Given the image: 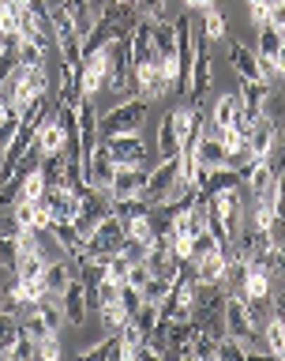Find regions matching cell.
Here are the masks:
<instances>
[{
	"instance_id": "cell-2",
	"label": "cell",
	"mask_w": 285,
	"mask_h": 361,
	"mask_svg": "<svg viewBox=\"0 0 285 361\" xmlns=\"http://www.w3.org/2000/svg\"><path fill=\"white\" fill-rule=\"evenodd\" d=\"M124 241H128V230H124V222L117 219V214H109V219H101L94 226V233L87 237V248H83V256H75V259H109V256H117Z\"/></svg>"
},
{
	"instance_id": "cell-9",
	"label": "cell",
	"mask_w": 285,
	"mask_h": 361,
	"mask_svg": "<svg viewBox=\"0 0 285 361\" xmlns=\"http://www.w3.org/2000/svg\"><path fill=\"white\" fill-rule=\"evenodd\" d=\"M42 203L49 207L53 219H61V222H75V219H79V192H75V188H68V185L45 188Z\"/></svg>"
},
{
	"instance_id": "cell-55",
	"label": "cell",
	"mask_w": 285,
	"mask_h": 361,
	"mask_svg": "<svg viewBox=\"0 0 285 361\" xmlns=\"http://www.w3.org/2000/svg\"><path fill=\"white\" fill-rule=\"evenodd\" d=\"M135 8H139V16L151 19V23L165 19V0H135Z\"/></svg>"
},
{
	"instance_id": "cell-48",
	"label": "cell",
	"mask_w": 285,
	"mask_h": 361,
	"mask_svg": "<svg viewBox=\"0 0 285 361\" xmlns=\"http://www.w3.org/2000/svg\"><path fill=\"white\" fill-rule=\"evenodd\" d=\"M45 53L38 42H30V38H19V64H45Z\"/></svg>"
},
{
	"instance_id": "cell-54",
	"label": "cell",
	"mask_w": 285,
	"mask_h": 361,
	"mask_svg": "<svg viewBox=\"0 0 285 361\" xmlns=\"http://www.w3.org/2000/svg\"><path fill=\"white\" fill-rule=\"evenodd\" d=\"M252 162H255V151L248 147V140L236 147V151H229V158H225V166H229V169H248Z\"/></svg>"
},
{
	"instance_id": "cell-33",
	"label": "cell",
	"mask_w": 285,
	"mask_h": 361,
	"mask_svg": "<svg viewBox=\"0 0 285 361\" xmlns=\"http://www.w3.org/2000/svg\"><path fill=\"white\" fill-rule=\"evenodd\" d=\"M98 320H101V331H120L124 327V320H128V312H124V305H120V298L117 301H106L98 309Z\"/></svg>"
},
{
	"instance_id": "cell-36",
	"label": "cell",
	"mask_w": 285,
	"mask_h": 361,
	"mask_svg": "<svg viewBox=\"0 0 285 361\" xmlns=\"http://www.w3.org/2000/svg\"><path fill=\"white\" fill-rule=\"evenodd\" d=\"M248 357V343L236 335H222L218 338V361H244Z\"/></svg>"
},
{
	"instance_id": "cell-27",
	"label": "cell",
	"mask_w": 285,
	"mask_h": 361,
	"mask_svg": "<svg viewBox=\"0 0 285 361\" xmlns=\"http://www.w3.org/2000/svg\"><path fill=\"white\" fill-rule=\"evenodd\" d=\"M154 53H158V61L177 56V30H173V23H169V19L154 23Z\"/></svg>"
},
{
	"instance_id": "cell-7",
	"label": "cell",
	"mask_w": 285,
	"mask_h": 361,
	"mask_svg": "<svg viewBox=\"0 0 285 361\" xmlns=\"http://www.w3.org/2000/svg\"><path fill=\"white\" fill-rule=\"evenodd\" d=\"M101 143L109 147L113 166H146V147H143V135L139 132L113 135V140H101Z\"/></svg>"
},
{
	"instance_id": "cell-5",
	"label": "cell",
	"mask_w": 285,
	"mask_h": 361,
	"mask_svg": "<svg viewBox=\"0 0 285 361\" xmlns=\"http://www.w3.org/2000/svg\"><path fill=\"white\" fill-rule=\"evenodd\" d=\"M180 185H184V180H180V154H177V158H162V162L151 169V177H146L143 200L154 207V203H162L165 196H173Z\"/></svg>"
},
{
	"instance_id": "cell-14",
	"label": "cell",
	"mask_w": 285,
	"mask_h": 361,
	"mask_svg": "<svg viewBox=\"0 0 285 361\" xmlns=\"http://www.w3.org/2000/svg\"><path fill=\"white\" fill-rule=\"evenodd\" d=\"M135 75H139V94L146 98V102H158L165 94V90H173L169 87V79H165V72H162V64H143V68H135Z\"/></svg>"
},
{
	"instance_id": "cell-6",
	"label": "cell",
	"mask_w": 285,
	"mask_h": 361,
	"mask_svg": "<svg viewBox=\"0 0 285 361\" xmlns=\"http://www.w3.org/2000/svg\"><path fill=\"white\" fill-rule=\"evenodd\" d=\"M225 331L236 335V338H244V343H252L255 335H263V331L252 324V312H248L244 293H236V290L225 293Z\"/></svg>"
},
{
	"instance_id": "cell-15",
	"label": "cell",
	"mask_w": 285,
	"mask_h": 361,
	"mask_svg": "<svg viewBox=\"0 0 285 361\" xmlns=\"http://www.w3.org/2000/svg\"><path fill=\"white\" fill-rule=\"evenodd\" d=\"M49 233H53V241L64 248L68 256H83V248H87V237L75 230V222H61V219H53V226H49Z\"/></svg>"
},
{
	"instance_id": "cell-51",
	"label": "cell",
	"mask_w": 285,
	"mask_h": 361,
	"mask_svg": "<svg viewBox=\"0 0 285 361\" xmlns=\"http://www.w3.org/2000/svg\"><path fill=\"white\" fill-rule=\"evenodd\" d=\"M19 68V45H4V53H0V87L8 83V75Z\"/></svg>"
},
{
	"instance_id": "cell-58",
	"label": "cell",
	"mask_w": 285,
	"mask_h": 361,
	"mask_svg": "<svg viewBox=\"0 0 285 361\" xmlns=\"http://www.w3.org/2000/svg\"><path fill=\"white\" fill-rule=\"evenodd\" d=\"M19 230L23 226H19L15 214H0V237H19Z\"/></svg>"
},
{
	"instance_id": "cell-43",
	"label": "cell",
	"mask_w": 285,
	"mask_h": 361,
	"mask_svg": "<svg viewBox=\"0 0 285 361\" xmlns=\"http://www.w3.org/2000/svg\"><path fill=\"white\" fill-rule=\"evenodd\" d=\"M169 290H173V279H162V275H151L143 286V301H158L162 305L169 298Z\"/></svg>"
},
{
	"instance_id": "cell-1",
	"label": "cell",
	"mask_w": 285,
	"mask_h": 361,
	"mask_svg": "<svg viewBox=\"0 0 285 361\" xmlns=\"http://www.w3.org/2000/svg\"><path fill=\"white\" fill-rule=\"evenodd\" d=\"M146 109H151V102L143 94H132V98H120L117 106H113L106 117L98 121V132L101 140H113V135H128V132H139V124L146 117Z\"/></svg>"
},
{
	"instance_id": "cell-45",
	"label": "cell",
	"mask_w": 285,
	"mask_h": 361,
	"mask_svg": "<svg viewBox=\"0 0 285 361\" xmlns=\"http://www.w3.org/2000/svg\"><path fill=\"white\" fill-rule=\"evenodd\" d=\"M34 354H38V338H30V335L19 327V338H15V346H11V354H8V357H15V361H30Z\"/></svg>"
},
{
	"instance_id": "cell-29",
	"label": "cell",
	"mask_w": 285,
	"mask_h": 361,
	"mask_svg": "<svg viewBox=\"0 0 285 361\" xmlns=\"http://www.w3.org/2000/svg\"><path fill=\"white\" fill-rule=\"evenodd\" d=\"M61 4L68 8V16L75 19V30L79 38H87L90 27H94V8H90V0H61Z\"/></svg>"
},
{
	"instance_id": "cell-22",
	"label": "cell",
	"mask_w": 285,
	"mask_h": 361,
	"mask_svg": "<svg viewBox=\"0 0 285 361\" xmlns=\"http://www.w3.org/2000/svg\"><path fill=\"white\" fill-rule=\"evenodd\" d=\"M42 147V154H53V151H64L68 147V132H64V124L56 121V117H49L42 124V132H38V140H34Z\"/></svg>"
},
{
	"instance_id": "cell-12",
	"label": "cell",
	"mask_w": 285,
	"mask_h": 361,
	"mask_svg": "<svg viewBox=\"0 0 285 361\" xmlns=\"http://www.w3.org/2000/svg\"><path fill=\"white\" fill-rule=\"evenodd\" d=\"M229 64L241 79H263V72H259V53L248 49L241 38H229Z\"/></svg>"
},
{
	"instance_id": "cell-64",
	"label": "cell",
	"mask_w": 285,
	"mask_h": 361,
	"mask_svg": "<svg viewBox=\"0 0 285 361\" xmlns=\"http://www.w3.org/2000/svg\"><path fill=\"white\" fill-rule=\"evenodd\" d=\"M0 53H4V45H0Z\"/></svg>"
},
{
	"instance_id": "cell-44",
	"label": "cell",
	"mask_w": 285,
	"mask_h": 361,
	"mask_svg": "<svg viewBox=\"0 0 285 361\" xmlns=\"http://www.w3.org/2000/svg\"><path fill=\"white\" fill-rule=\"evenodd\" d=\"M124 230H128V237H132V241H146V245H151L154 237H158L146 214H143V219H132V222H124Z\"/></svg>"
},
{
	"instance_id": "cell-8",
	"label": "cell",
	"mask_w": 285,
	"mask_h": 361,
	"mask_svg": "<svg viewBox=\"0 0 285 361\" xmlns=\"http://www.w3.org/2000/svg\"><path fill=\"white\" fill-rule=\"evenodd\" d=\"M146 177H151V169H146V166H117V173H113V188H109V200L143 196Z\"/></svg>"
},
{
	"instance_id": "cell-47",
	"label": "cell",
	"mask_w": 285,
	"mask_h": 361,
	"mask_svg": "<svg viewBox=\"0 0 285 361\" xmlns=\"http://www.w3.org/2000/svg\"><path fill=\"white\" fill-rule=\"evenodd\" d=\"M19 192H23V177H19V173L4 177V185H0V207H15V203H19Z\"/></svg>"
},
{
	"instance_id": "cell-35",
	"label": "cell",
	"mask_w": 285,
	"mask_h": 361,
	"mask_svg": "<svg viewBox=\"0 0 285 361\" xmlns=\"http://www.w3.org/2000/svg\"><path fill=\"white\" fill-rule=\"evenodd\" d=\"M281 30H274V27H267V23H263V27H259V56H263V61H274V56L281 53Z\"/></svg>"
},
{
	"instance_id": "cell-63",
	"label": "cell",
	"mask_w": 285,
	"mask_h": 361,
	"mask_svg": "<svg viewBox=\"0 0 285 361\" xmlns=\"http://www.w3.org/2000/svg\"><path fill=\"white\" fill-rule=\"evenodd\" d=\"M0 357H8V354H4V350H0Z\"/></svg>"
},
{
	"instance_id": "cell-34",
	"label": "cell",
	"mask_w": 285,
	"mask_h": 361,
	"mask_svg": "<svg viewBox=\"0 0 285 361\" xmlns=\"http://www.w3.org/2000/svg\"><path fill=\"white\" fill-rule=\"evenodd\" d=\"M151 211V203L143 196H132V200H113V214H117L120 222H132V219H143V214Z\"/></svg>"
},
{
	"instance_id": "cell-61",
	"label": "cell",
	"mask_w": 285,
	"mask_h": 361,
	"mask_svg": "<svg viewBox=\"0 0 285 361\" xmlns=\"http://www.w3.org/2000/svg\"><path fill=\"white\" fill-rule=\"evenodd\" d=\"M8 109H11V106H8V102H4V98H0V121H4V117H8Z\"/></svg>"
},
{
	"instance_id": "cell-49",
	"label": "cell",
	"mask_w": 285,
	"mask_h": 361,
	"mask_svg": "<svg viewBox=\"0 0 285 361\" xmlns=\"http://www.w3.org/2000/svg\"><path fill=\"white\" fill-rule=\"evenodd\" d=\"M19 121H23V113H19V109H8V117L0 121V151H8V143L15 140V132H19Z\"/></svg>"
},
{
	"instance_id": "cell-52",
	"label": "cell",
	"mask_w": 285,
	"mask_h": 361,
	"mask_svg": "<svg viewBox=\"0 0 285 361\" xmlns=\"http://www.w3.org/2000/svg\"><path fill=\"white\" fill-rule=\"evenodd\" d=\"M128 267H132V259L124 256V252H117V256L106 259V275H109L113 282H124V279H128Z\"/></svg>"
},
{
	"instance_id": "cell-26",
	"label": "cell",
	"mask_w": 285,
	"mask_h": 361,
	"mask_svg": "<svg viewBox=\"0 0 285 361\" xmlns=\"http://www.w3.org/2000/svg\"><path fill=\"white\" fill-rule=\"evenodd\" d=\"M75 259H64V264H49L45 267V286H49V293H64V286L72 282V275H75Z\"/></svg>"
},
{
	"instance_id": "cell-50",
	"label": "cell",
	"mask_w": 285,
	"mask_h": 361,
	"mask_svg": "<svg viewBox=\"0 0 285 361\" xmlns=\"http://www.w3.org/2000/svg\"><path fill=\"white\" fill-rule=\"evenodd\" d=\"M120 305H124V312H128V316H135V312H139V305H143V290L132 286V282H120Z\"/></svg>"
},
{
	"instance_id": "cell-60",
	"label": "cell",
	"mask_w": 285,
	"mask_h": 361,
	"mask_svg": "<svg viewBox=\"0 0 285 361\" xmlns=\"http://www.w3.org/2000/svg\"><path fill=\"white\" fill-rule=\"evenodd\" d=\"M188 8H203V11H207V8H214V0H188Z\"/></svg>"
},
{
	"instance_id": "cell-39",
	"label": "cell",
	"mask_w": 285,
	"mask_h": 361,
	"mask_svg": "<svg viewBox=\"0 0 285 361\" xmlns=\"http://www.w3.org/2000/svg\"><path fill=\"white\" fill-rule=\"evenodd\" d=\"M45 188H49V185H45V177L38 173V169H34V173L23 177V192H19V200H23V203H38V200L45 196Z\"/></svg>"
},
{
	"instance_id": "cell-42",
	"label": "cell",
	"mask_w": 285,
	"mask_h": 361,
	"mask_svg": "<svg viewBox=\"0 0 285 361\" xmlns=\"http://www.w3.org/2000/svg\"><path fill=\"white\" fill-rule=\"evenodd\" d=\"M210 252H218V237H214L210 230H203V233H196L191 237V264H199L203 256H210Z\"/></svg>"
},
{
	"instance_id": "cell-24",
	"label": "cell",
	"mask_w": 285,
	"mask_h": 361,
	"mask_svg": "<svg viewBox=\"0 0 285 361\" xmlns=\"http://www.w3.org/2000/svg\"><path fill=\"white\" fill-rule=\"evenodd\" d=\"M38 173L45 177V185H49V188L64 185V177H68V154H64V151L45 154V158H42V166H38Z\"/></svg>"
},
{
	"instance_id": "cell-18",
	"label": "cell",
	"mask_w": 285,
	"mask_h": 361,
	"mask_svg": "<svg viewBox=\"0 0 285 361\" xmlns=\"http://www.w3.org/2000/svg\"><path fill=\"white\" fill-rule=\"evenodd\" d=\"M196 158L203 169H225V158H229V151L222 147L218 135H203V140L196 143Z\"/></svg>"
},
{
	"instance_id": "cell-40",
	"label": "cell",
	"mask_w": 285,
	"mask_h": 361,
	"mask_svg": "<svg viewBox=\"0 0 285 361\" xmlns=\"http://www.w3.org/2000/svg\"><path fill=\"white\" fill-rule=\"evenodd\" d=\"M248 301V312H252V324L263 331V324L274 316V298H244Z\"/></svg>"
},
{
	"instance_id": "cell-30",
	"label": "cell",
	"mask_w": 285,
	"mask_h": 361,
	"mask_svg": "<svg viewBox=\"0 0 285 361\" xmlns=\"http://www.w3.org/2000/svg\"><path fill=\"white\" fill-rule=\"evenodd\" d=\"M263 117H267V121H274V124H278V132L285 128V83H281V87L270 83L267 102H263Z\"/></svg>"
},
{
	"instance_id": "cell-23",
	"label": "cell",
	"mask_w": 285,
	"mask_h": 361,
	"mask_svg": "<svg viewBox=\"0 0 285 361\" xmlns=\"http://www.w3.org/2000/svg\"><path fill=\"white\" fill-rule=\"evenodd\" d=\"M45 293H49V286H45V279H15L8 286V298H15L23 305H34V301H42Z\"/></svg>"
},
{
	"instance_id": "cell-19",
	"label": "cell",
	"mask_w": 285,
	"mask_h": 361,
	"mask_svg": "<svg viewBox=\"0 0 285 361\" xmlns=\"http://www.w3.org/2000/svg\"><path fill=\"white\" fill-rule=\"evenodd\" d=\"M109 79H106V53H98V56H90V61L83 64V72H79V87H83V94L90 98L94 90H101Z\"/></svg>"
},
{
	"instance_id": "cell-11",
	"label": "cell",
	"mask_w": 285,
	"mask_h": 361,
	"mask_svg": "<svg viewBox=\"0 0 285 361\" xmlns=\"http://www.w3.org/2000/svg\"><path fill=\"white\" fill-rule=\"evenodd\" d=\"M61 305H64V316H68V327H83L87 320V293H83V279H79V271L72 275V282L64 286L61 293Z\"/></svg>"
},
{
	"instance_id": "cell-4",
	"label": "cell",
	"mask_w": 285,
	"mask_h": 361,
	"mask_svg": "<svg viewBox=\"0 0 285 361\" xmlns=\"http://www.w3.org/2000/svg\"><path fill=\"white\" fill-rule=\"evenodd\" d=\"M106 79H109V90H128V79H132V34H124V38H117V42H109L106 49ZM128 98V94H124Z\"/></svg>"
},
{
	"instance_id": "cell-46",
	"label": "cell",
	"mask_w": 285,
	"mask_h": 361,
	"mask_svg": "<svg viewBox=\"0 0 285 361\" xmlns=\"http://www.w3.org/2000/svg\"><path fill=\"white\" fill-rule=\"evenodd\" d=\"M191 357L196 361H210V357H218V338H210V335H196V343H191Z\"/></svg>"
},
{
	"instance_id": "cell-37",
	"label": "cell",
	"mask_w": 285,
	"mask_h": 361,
	"mask_svg": "<svg viewBox=\"0 0 285 361\" xmlns=\"http://www.w3.org/2000/svg\"><path fill=\"white\" fill-rule=\"evenodd\" d=\"M132 320L139 324V331H143V335H151L154 327H158V320H162V305H158V301H143V305H139V312H135Z\"/></svg>"
},
{
	"instance_id": "cell-38",
	"label": "cell",
	"mask_w": 285,
	"mask_h": 361,
	"mask_svg": "<svg viewBox=\"0 0 285 361\" xmlns=\"http://www.w3.org/2000/svg\"><path fill=\"white\" fill-rule=\"evenodd\" d=\"M199 30L207 34L210 42H222L225 38V16H222L218 8H207V11H203V27Z\"/></svg>"
},
{
	"instance_id": "cell-3",
	"label": "cell",
	"mask_w": 285,
	"mask_h": 361,
	"mask_svg": "<svg viewBox=\"0 0 285 361\" xmlns=\"http://www.w3.org/2000/svg\"><path fill=\"white\" fill-rule=\"evenodd\" d=\"M75 192H79V219H75V230L83 233V237H90V233H94V226L113 214V200H109L106 188L90 185V180H83Z\"/></svg>"
},
{
	"instance_id": "cell-28",
	"label": "cell",
	"mask_w": 285,
	"mask_h": 361,
	"mask_svg": "<svg viewBox=\"0 0 285 361\" xmlns=\"http://www.w3.org/2000/svg\"><path fill=\"white\" fill-rule=\"evenodd\" d=\"M244 298H274V282L263 267H248L244 279Z\"/></svg>"
},
{
	"instance_id": "cell-13",
	"label": "cell",
	"mask_w": 285,
	"mask_h": 361,
	"mask_svg": "<svg viewBox=\"0 0 285 361\" xmlns=\"http://www.w3.org/2000/svg\"><path fill=\"white\" fill-rule=\"evenodd\" d=\"M113 173H117V166H113V158H109V147L98 143L94 154H90V166H87V180L109 192L113 188Z\"/></svg>"
},
{
	"instance_id": "cell-32",
	"label": "cell",
	"mask_w": 285,
	"mask_h": 361,
	"mask_svg": "<svg viewBox=\"0 0 285 361\" xmlns=\"http://www.w3.org/2000/svg\"><path fill=\"white\" fill-rule=\"evenodd\" d=\"M158 154L162 158H177L180 154V143H177V132H173V117H162V124H158Z\"/></svg>"
},
{
	"instance_id": "cell-20",
	"label": "cell",
	"mask_w": 285,
	"mask_h": 361,
	"mask_svg": "<svg viewBox=\"0 0 285 361\" xmlns=\"http://www.w3.org/2000/svg\"><path fill=\"white\" fill-rule=\"evenodd\" d=\"M267 90H270V83H263V79H241V83H236V94L244 102V113H263Z\"/></svg>"
},
{
	"instance_id": "cell-59",
	"label": "cell",
	"mask_w": 285,
	"mask_h": 361,
	"mask_svg": "<svg viewBox=\"0 0 285 361\" xmlns=\"http://www.w3.org/2000/svg\"><path fill=\"white\" fill-rule=\"evenodd\" d=\"M274 316L285 324V293H274Z\"/></svg>"
},
{
	"instance_id": "cell-41",
	"label": "cell",
	"mask_w": 285,
	"mask_h": 361,
	"mask_svg": "<svg viewBox=\"0 0 285 361\" xmlns=\"http://www.w3.org/2000/svg\"><path fill=\"white\" fill-rule=\"evenodd\" d=\"M15 267H19V237H4L0 241V271H8L15 279Z\"/></svg>"
},
{
	"instance_id": "cell-10",
	"label": "cell",
	"mask_w": 285,
	"mask_h": 361,
	"mask_svg": "<svg viewBox=\"0 0 285 361\" xmlns=\"http://www.w3.org/2000/svg\"><path fill=\"white\" fill-rule=\"evenodd\" d=\"M158 53H154V23L143 19L132 27V68H143V64H154Z\"/></svg>"
},
{
	"instance_id": "cell-21",
	"label": "cell",
	"mask_w": 285,
	"mask_h": 361,
	"mask_svg": "<svg viewBox=\"0 0 285 361\" xmlns=\"http://www.w3.org/2000/svg\"><path fill=\"white\" fill-rule=\"evenodd\" d=\"M83 361H117V357H124V346H120V331H109L101 343H94V346H87L83 354H79Z\"/></svg>"
},
{
	"instance_id": "cell-31",
	"label": "cell",
	"mask_w": 285,
	"mask_h": 361,
	"mask_svg": "<svg viewBox=\"0 0 285 361\" xmlns=\"http://www.w3.org/2000/svg\"><path fill=\"white\" fill-rule=\"evenodd\" d=\"M191 267H196V279L199 282H225V259H222V252L203 256L199 264H191Z\"/></svg>"
},
{
	"instance_id": "cell-25",
	"label": "cell",
	"mask_w": 285,
	"mask_h": 361,
	"mask_svg": "<svg viewBox=\"0 0 285 361\" xmlns=\"http://www.w3.org/2000/svg\"><path fill=\"white\" fill-rule=\"evenodd\" d=\"M45 267H49V256L45 248H34V252H19V267H15V279H42Z\"/></svg>"
},
{
	"instance_id": "cell-57",
	"label": "cell",
	"mask_w": 285,
	"mask_h": 361,
	"mask_svg": "<svg viewBox=\"0 0 285 361\" xmlns=\"http://www.w3.org/2000/svg\"><path fill=\"white\" fill-rule=\"evenodd\" d=\"M146 279H151V267H146V264H132L128 267V279H124V282H132V286H146Z\"/></svg>"
},
{
	"instance_id": "cell-16",
	"label": "cell",
	"mask_w": 285,
	"mask_h": 361,
	"mask_svg": "<svg viewBox=\"0 0 285 361\" xmlns=\"http://www.w3.org/2000/svg\"><path fill=\"white\" fill-rule=\"evenodd\" d=\"M241 117H244V102H241V94H236V87H233L229 94H222L218 102H214V128H233Z\"/></svg>"
},
{
	"instance_id": "cell-53",
	"label": "cell",
	"mask_w": 285,
	"mask_h": 361,
	"mask_svg": "<svg viewBox=\"0 0 285 361\" xmlns=\"http://www.w3.org/2000/svg\"><path fill=\"white\" fill-rule=\"evenodd\" d=\"M61 354H64V346H61V338H56V335H45V338H38V354H34L38 361H56Z\"/></svg>"
},
{
	"instance_id": "cell-56",
	"label": "cell",
	"mask_w": 285,
	"mask_h": 361,
	"mask_svg": "<svg viewBox=\"0 0 285 361\" xmlns=\"http://www.w3.org/2000/svg\"><path fill=\"white\" fill-rule=\"evenodd\" d=\"M267 27H274V30L285 34V0H278V4L267 8Z\"/></svg>"
},
{
	"instance_id": "cell-62",
	"label": "cell",
	"mask_w": 285,
	"mask_h": 361,
	"mask_svg": "<svg viewBox=\"0 0 285 361\" xmlns=\"http://www.w3.org/2000/svg\"><path fill=\"white\" fill-rule=\"evenodd\" d=\"M0 11H4V0H0Z\"/></svg>"
},
{
	"instance_id": "cell-17",
	"label": "cell",
	"mask_w": 285,
	"mask_h": 361,
	"mask_svg": "<svg viewBox=\"0 0 285 361\" xmlns=\"http://www.w3.org/2000/svg\"><path fill=\"white\" fill-rule=\"evenodd\" d=\"M274 140H278V124L267 121L263 113H259L255 128H252V135H248V147L255 151V158H267L270 151H274Z\"/></svg>"
}]
</instances>
